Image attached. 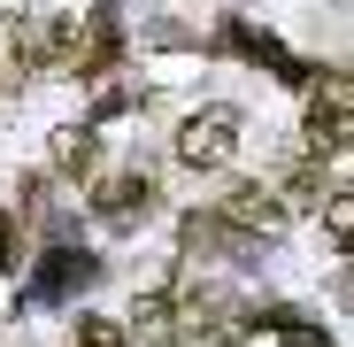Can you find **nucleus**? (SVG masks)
<instances>
[{"label": "nucleus", "mask_w": 354, "mask_h": 347, "mask_svg": "<svg viewBox=\"0 0 354 347\" xmlns=\"http://www.w3.org/2000/svg\"><path fill=\"white\" fill-rule=\"evenodd\" d=\"M231 154H239V108H193L185 124H177V162L185 170H223Z\"/></svg>", "instance_id": "nucleus-1"}, {"label": "nucleus", "mask_w": 354, "mask_h": 347, "mask_svg": "<svg viewBox=\"0 0 354 347\" xmlns=\"http://www.w3.org/2000/svg\"><path fill=\"white\" fill-rule=\"evenodd\" d=\"M216 224L223 231H285V201H277V186H231L216 201Z\"/></svg>", "instance_id": "nucleus-2"}, {"label": "nucleus", "mask_w": 354, "mask_h": 347, "mask_svg": "<svg viewBox=\"0 0 354 347\" xmlns=\"http://www.w3.org/2000/svg\"><path fill=\"white\" fill-rule=\"evenodd\" d=\"M339 147H346V78L331 70L324 93L308 100V154L324 162V154H339Z\"/></svg>", "instance_id": "nucleus-3"}, {"label": "nucleus", "mask_w": 354, "mask_h": 347, "mask_svg": "<svg viewBox=\"0 0 354 347\" xmlns=\"http://www.w3.org/2000/svg\"><path fill=\"white\" fill-rule=\"evenodd\" d=\"M100 216L108 224H147L154 216V170H124L115 186H100Z\"/></svg>", "instance_id": "nucleus-4"}, {"label": "nucleus", "mask_w": 354, "mask_h": 347, "mask_svg": "<svg viewBox=\"0 0 354 347\" xmlns=\"http://www.w3.org/2000/svg\"><path fill=\"white\" fill-rule=\"evenodd\" d=\"M93 162H100V139H93V124L54 132V170H62V178H93Z\"/></svg>", "instance_id": "nucleus-5"}, {"label": "nucleus", "mask_w": 354, "mask_h": 347, "mask_svg": "<svg viewBox=\"0 0 354 347\" xmlns=\"http://www.w3.org/2000/svg\"><path fill=\"white\" fill-rule=\"evenodd\" d=\"M124 332H139L147 347H169V339H177V301H169V294H147V301L131 309V324H124Z\"/></svg>", "instance_id": "nucleus-6"}, {"label": "nucleus", "mask_w": 354, "mask_h": 347, "mask_svg": "<svg viewBox=\"0 0 354 347\" xmlns=\"http://www.w3.org/2000/svg\"><path fill=\"white\" fill-rule=\"evenodd\" d=\"M70 347H131V332L115 324V317H77V332H70Z\"/></svg>", "instance_id": "nucleus-7"}, {"label": "nucleus", "mask_w": 354, "mask_h": 347, "mask_svg": "<svg viewBox=\"0 0 354 347\" xmlns=\"http://www.w3.org/2000/svg\"><path fill=\"white\" fill-rule=\"evenodd\" d=\"M316 193H324V162H301V170L285 178V193H277V201H285V208H308Z\"/></svg>", "instance_id": "nucleus-8"}, {"label": "nucleus", "mask_w": 354, "mask_h": 347, "mask_svg": "<svg viewBox=\"0 0 354 347\" xmlns=\"http://www.w3.org/2000/svg\"><path fill=\"white\" fill-rule=\"evenodd\" d=\"M16 263H24V240H16V216H0V270L16 278Z\"/></svg>", "instance_id": "nucleus-9"}, {"label": "nucleus", "mask_w": 354, "mask_h": 347, "mask_svg": "<svg viewBox=\"0 0 354 347\" xmlns=\"http://www.w3.org/2000/svg\"><path fill=\"white\" fill-rule=\"evenodd\" d=\"M346 231H354V193H331V240L346 247Z\"/></svg>", "instance_id": "nucleus-10"}, {"label": "nucleus", "mask_w": 354, "mask_h": 347, "mask_svg": "<svg viewBox=\"0 0 354 347\" xmlns=\"http://www.w3.org/2000/svg\"><path fill=\"white\" fill-rule=\"evenodd\" d=\"M285 347H324V339H316V332H292V339H285Z\"/></svg>", "instance_id": "nucleus-11"}]
</instances>
